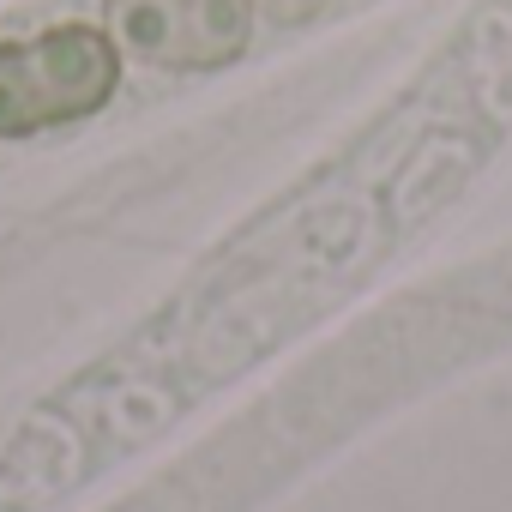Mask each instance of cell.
I'll list each match as a JSON object with an SVG mask.
<instances>
[{
  "mask_svg": "<svg viewBox=\"0 0 512 512\" xmlns=\"http://www.w3.org/2000/svg\"><path fill=\"white\" fill-rule=\"evenodd\" d=\"M121 91V43L97 25H49L0 43V139L91 121Z\"/></svg>",
  "mask_w": 512,
  "mask_h": 512,
  "instance_id": "6da1fadb",
  "label": "cell"
},
{
  "mask_svg": "<svg viewBox=\"0 0 512 512\" xmlns=\"http://www.w3.org/2000/svg\"><path fill=\"white\" fill-rule=\"evenodd\" d=\"M109 37L163 73L229 67L253 37L247 0H109Z\"/></svg>",
  "mask_w": 512,
  "mask_h": 512,
  "instance_id": "7a4b0ae2",
  "label": "cell"
},
{
  "mask_svg": "<svg viewBox=\"0 0 512 512\" xmlns=\"http://www.w3.org/2000/svg\"><path fill=\"white\" fill-rule=\"evenodd\" d=\"M260 7H266L272 19H308V13L320 7V0H260Z\"/></svg>",
  "mask_w": 512,
  "mask_h": 512,
  "instance_id": "3957f363",
  "label": "cell"
}]
</instances>
